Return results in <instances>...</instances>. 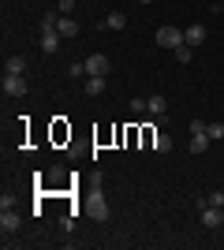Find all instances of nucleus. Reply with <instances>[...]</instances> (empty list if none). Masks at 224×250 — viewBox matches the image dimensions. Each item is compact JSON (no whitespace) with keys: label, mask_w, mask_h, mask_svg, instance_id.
Instances as JSON below:
<instances>
[{"label":"nucleus","mask_w":224,"mask_h":250,"mask_svg":"<svg viewBox=\"0 0 224 250\" xmlns=\"http://www.w3.org/2000/svg\"><path fill=\"white\" fill-rule=\"evenodd\" d=\"M209 206H221L224 209V190H213V194H209Z\"/></svg>","instance_id":"22"},{"label":"nucleus","mask_w":224,"mask_h":250,"mask_svg":"<svg viewBox=\"0 0 224 250\" xmlns=\"http://www.w3.org/2000/svg\"><path fill=\"white\" fill-rule=\"evenodd\" d=\"M60 49V30H41V52H56Z\"/></svg>","instance_id":"10"},{"label":"nucleus","mask_w":224,"mask_h":250,"mask_svg":"<svg viewBox=\"0 0 224 250\" xmlns=\"http://www.w3.org/2000/svg\"><path fill=\"white\" fill-rule=\"evenodd\" d=\"M172 52H176V60H180V63H191V45H187V42H183L180 49H172Z\"/></svg>","instance_id":"18"},{"label":"nucleus","mask_w":224,"mask_h":250,"mask_svg":"<svg viewBox=\"0 0 224 250\" xmlns=\"http://www.w3.org/2000/svg\"><path fill=\"white\" fill-rule=\"evenodd\" d=\"M131 112H149V108H146V97H135V101H131Z\"/></svg>","instance_id":"21"},{"label":"nucleus","mask_w":224,"mask_h":250,"mask_svg":"<svg viewBox=\"0 0 224 250\" xmlns=\"http://www.w3.org/2000/svg\"><path fill=\"white\" fill-rule=\"evenodd\" d=\"M183 42H187V38H183V30H176V26H161L157 30V45L161 49H180Z\"/></svg>","instance_id":"1"},{"label":"nucleus","mask_w":224,"mask_h":250,"mask_svg":"<svg viewBox=\"0 0 224 250\" xmlns=\"http://www.w3.org/2000/svg\"><path fill=\"white\" fill-rule=\"evenodd\" d=\"M209 142H213V138L205 135V131H194L191 142H187V149H191V153H205V149H209Z\"/></svg>","instance_id":"7"},{"label":"nucleus","mask_w":224,"mask_h":250,"mask_svg":"<svg viewBox=\"0 0 224 250\" xmlns=\"http://www.w3.org/2000/svg\"><path fill=\"white\" fill-rule=\"evenodd\" d=\"M90 97H97V94H105V75H86V86H82Z\"/></svg>","instance_id":"9"},{"label":"nucleus","mask_w":224,"mask_h":250,"mask_svg":"<svg viewBox=\"0 0 224 250\" xmlns=\"http://www.w3.org/2000/svg\"><path fill=\"white\" fill-rule=\"evenodd\" d=\"M149 146L157 149V153H168V149H172V138L164 135V131H157V135H153V142H149Z\"/></svg>","instance_id":"14"},{"label":"nucleus","mask_w":224,"mask_h":250,"mask_svg":"<svg viewBox=\"0 0 224 250\" xmlns=\"http://www.w3.org/2000/svg\"><path fill=\"white\" fill-rule=\"evenodd\" d=\"M146 108H149V112H153V116H164V112H168V101H164V97H146Z\"/></svg>","instance_id":"12"},{"label":"nucleus","mask_w":224,"mask_h":250,"mask_svg":"<svg viewBox=\"0 0 224 250\" xmlns=\"http://www.w3.org/2000/svg\"><path fill=\"white\" fill-rule=\"evenodd\" d=\"M90 213H94L97 220H108V206H105V198H101V190L90 198Z\"/></svg>","instance_id":"11"},{"label":"nucleus","mask_w":224,"mask_h":250,"mask_svg":"<svg viewBox=\"0 0 224 250\" xmlns=\"http://www.w3.org/2000/svg\"><path fill=\"white\" fill-rule=\"evenodd\" d=\"M221 15H224V4H221Z\"/></svg>","instance_id":"24"},{"label":"nucleus","mask_w":224,"mask_h":250,"mask_svg":"<svg viewBox=\"0 0 224 250\" xmlns=\"http://www.w3.org/2000/svg\"><path fill=\"white\" fill-rule=\"evenodd\" d=\"M26 90H30V86H26L22 75H4V94H8V97H22Z\"/></svg>","instance_id":"4"},{"label":"nucleus","mask_w":224,"mask_h":250,"mask_svg":"<svg viewBox=\"0 0 224 250\" xmlns=\"http://www.w3.org/2000/svg\"><path fill=\"white\" fill-rule=\"evenodd\" d=\"M56 30H60V38H79V22H75L71 15H60Z\"/></svg>","instance_id":"8"},{"label":"nucleus","mask_w":224,"mask_h":250,"mask_svg":"<svg viewBox=\"0 0 224 250\" xmlns=\"http://www.w3.org/2000/svg\"><path fill=\"white\" fill-rule=\"evenodd\" d=\"M56 11H60V15H71V11H75V0H56Z\"/></svg>","instance_id":"20"},{"label":"nucleus","mask_w":224,"mask_h":250,"mask_svg":"<svg viewBox=\"0 0 224 250\" xmlns=\"http://www.w3.org/2000/svg\"><path fill=\"white\" fill-rule=\"evenodd\" d=\"M142 4H153V0H142Z\"/></svg>","instance_id":"23"},{"label":"nucleus","mask_w":224,"mask_h":250,"mask_svg":"<svg viewBox=\"0 0 224 250\" xmlns=\"http://www.w3.org/2000/svg\"><path fill=\"white\" fill-rule=\"evenodd\" d=\"M56 22H60V11H49L41 15V30H56Z\"/></svg>","instance_id":"16"},{"label":"nucleus","mask_w":224,"mask_h":250,"mask_svg":"<svg viewBox=\"0 0 224 250\" xmlns=\"http://www.w3.org/2000/svg\"><path fill=\"white\" fill-rule=\"evenodd\" d=\"M105 26L108 30H123V26H127V15H123V11H112V15L105 19Z\"/></svg>","instance_id":"15"},{"label":"nucleus","mask_w":224,"mask_h":250,"mask_svg":"<svg viewBox=\"0 0 224 250\" xmlns=\"http://www.w3.org/2000/svg\"><path fill=\"white\" fill-rule=\"evenodd\" d=\"M86 75H108V67H112V60L108 56H101V52H94V56H86Z\"/></svg>","instance_id":"3"},{"label":"nucleus","mask_w":224,"mask_h":250,"mask_svg":"<svg viewBox=\"0 0 224 250\" xmlns=\"http://www.w3.org/2000/svg\"><path fill=\"white\" fill-rule=\"evenodd\" d=\"M224 224V209L221 206H202V228H221Z\"/></svg>","instance_id":"5"},{"label":"nucleus","mask_w":224,"mask_h":250,"mask_svg":"<svg viewBox=\"0 0 224 250\" xmlns=\"http://www.w3.org/2000/svg\"><path fill=\"white\" fill-rule=\"evenodd\" d=\"M22 228V217L19 213H15V209H0V231H4V239H8V235H15V231Z\"/></svg>","instance_id":"2"},{"label":"nucleus","mask_w":224,"mask_h":250,"mask_svg":"<svg viewBox=\"0 0 224 250\" xmlns=\"http://www.w3.org/2000/svg\"><path fill=\"white\" fill-rule=\"evenodd\" d=\"M67 75H71V79H82V75H86V63H67Z\"/></svg>","instance_id":"19"},{"label":"nucleus","mask_w":224,"mask_h":250,"mask_svg":"<svg viewBox=\"0 0 224 250\" xmlns=\"http://www.w3.org/2000/svg\"><path fill=\"white\" fill-rule=\"evenodd\" d=\"M205 135L213 138V142H221L224 138V124H205Z\"/></svg>","instance_id":"17"},{"label":"nucleus","mask_w":224,"mask_h":250,"mask_svg":"<svg viewBox=\"0 0 224 250\" xmlns=\"http://www.w3.org/2000/svg\"><path fill=\"white\" fill-rule=\"evenodd\" d=\"M26 71V56H8V67H4V75H22Z\"/></svg>","instance_id":"13"},{"label":"nucleus","mask_w":224,"mask_h":250,"mask_svg":"<svg viewBox=\"0 0 224 250\" xmlns=\"http://www.w3.org/2000/svg\"><path fill=\"white\" fill-rule=\"evenodd\" d=\"M183 38H187V45H191V49H198V45L205 42V26H202V22H194V26H187V30H183Z\"/></svg>","instance_id":"6"}]
</instances>
